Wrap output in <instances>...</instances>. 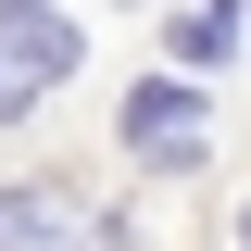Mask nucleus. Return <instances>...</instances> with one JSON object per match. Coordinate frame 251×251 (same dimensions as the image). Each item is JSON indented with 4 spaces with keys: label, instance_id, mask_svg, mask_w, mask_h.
Instances as JSON below:
<instances>
[{
    "label": "nucleus",
    "instance_id": "obj_3",
    "mask_svg": "<svg viewBox=\"0 0 251 251\" xmlns=\"http://www.w3.org/2000/svg\"><path fill=\"white\" fill-rule=\"evenodd\" d=\"M0 251H126V226L75 214L63 188H0Z\"/></svg>",
    "mask_w": 251,
    "mask_h": 251
},
{
    "label": "nucleus",
    "instance_id": "obj_5",
    "mask_svg": "<svg viewBox=\"0 0 251 251\" xmlns=\"http://www.w3.org/2000/svg\"><path fill=\"white\" fill-rule=\"evenodd\" d=\"M239 239H251V214H239Z\"/></svg>",
    "mask_w": 251,
    "mask_h": 251
},
{
    "label": "nucleus",
    "instance_id": "obj_1",
    "mask_svg": "<svg viewBox=\"0 0 251 251\" xmlns=\"http://www.w3.org/2000/svg\"><path fill=\"white\" fill-rule=\"evenodd\" d=\"M63 63H75V25H63L50 0H0V126L25 113V100H50Z\"/></svg>",
    "mask_w": 251,
    "mask_h": 251
},
{
    "label": "nucleus",
    "instance_id": "obj_4",
    "mask_svg": "<svg viewBox=\"0 0 251 251\" xmlns=\"http://www.w3.org/2000/svg\"><path fill=\"white\" fill-rule=\"evenodd\" d=\"M226 38H239V13H226V0H201V13L176 25V50H188V63H226Z\"/></svg>",
    "mask_w": 251,
    "mask_h": 251
},
{
    "label": "nucleus",
    "instance_id": "obj_2",
    "mask_svg": "<svg viewBox=\"0 0 251 251\" xmlns=\"http://www.w3.org/2000/svg\"><path fill=\"white\" fill-rule=\"evenodd\" d=\"M126 151H138V163H201V151H214V113H201V88H176V75L126 88Z\"/></svg>",
    "mask_w": 251,
    "mask_h": 251
}]
</instances>
